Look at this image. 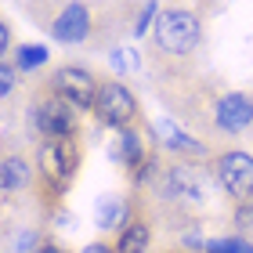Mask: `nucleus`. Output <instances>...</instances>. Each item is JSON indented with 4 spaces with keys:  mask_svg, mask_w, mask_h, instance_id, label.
<instances>
[{
    "mask_svg": "<svg viewBox=\"0 0 253 253\" xmlns=\"http://www.w3.org/2000/svg\"><path fill=\"white\" fill-rule=\"evenodd\" d=\"M37 253H62V250H37Z\"/></svg>",
    "mask_w": 253,
    "mask_h": 253,
    "instance_id": "obj_22",
    "label": "nucleus"
},
{
    "mask_svg": "<svg viewBox=\"0 0 253 253\" xmlns=\"http://www.w3.org/2000/svg\"><path fill=\"white\" fill-rule=\"evenodd\" d=\"M206 250L210 253H253V246L243 243V239H213V243H206Z\"/></svg>",
    "mask_w": 253,
    "mask_h": 253,
    "instance_id": "obj_16",
    "label": "nucleus"
},
{
    "mask_svg": "<svg viewBox=\"0 0 253 253\" xmlns=\"http://www.w3.org/2000/svg\"><path fill=\"white\" fill-rule=\"evenodd\" d=\"M156 40H159V47L170 51V54H188L195 43H199V22H195V15H188V11L170 7L156 22Z\"/></svg>",
    "mask_w": 253,
    "mask_h": 253,
    "instance_id": "obj_1",
    "label": "nucleus"
},
{
    "mask_svg": "<svg viewBox=\"0 0 253 253\" xmlns=\"http://www.w3.org/2000/svg\"><path fill=\"white\" fill-rule=\"evenodd\" d=\"M11 87H15V73H11V65H4V69H0V90L11 94Z\"/></svg>",
    "mask_w": 253,
    "mask_h": 253,
    "instance_id": "obj_19",
    "label": "nucleus"
},
{
    "mask_svg": "<svg viewBox=\"0 0 253 253\" xmlns=\"http://www.w3.org/2000/svg\"><path fill=\"white\" fill-rule=\"evenodd\" d=\"M148 250V224H130L120 239L116 253H145Z\"/></svg>",
    "mask_w": 253,
    "mask_h": 253,
    "instance_id": "obj_13",
    "label": "nucleus"
},
{
    "mask_svg": "<svg viewBox=\"0 0 253 253\" xmlns=\"http://www.w3.org/2000/svg\"><path fill=\"white\" fill-rule=\"evenodd\" d=\"M167 195L188 203V206H199V203H206V181L195 174V170L177 167V170H170V177H167Z\"/></svg>",
    "mask_w": 253,
    "mask_h": 253,
    "instance_id": "obj_8",
    "label": "nucleus"
},
{
    "mask_svg": "<svg viewBox=\"0 0 253 253\" xmlns=\"http://www.w3.org/2000/svg\"><path fill=\"white\" fill-rule=\"evenodd\" d=\"M84 253H112V250H109V246H98V243H94V246H87Z\"/></svg>",
    "mask_w": 253,
    "mask_h": 253,
    "instance_id": "obj_21",
    "label": "nucleus"
},
{
    "mask_svg": "<svg viewBox=\"0 0 253 253\" xmlns=\"http://www.w3.org/2000/svg\"><path fill=\"white\" fill-rule=\"evenodd\" d=\"M156 134H159V141H163L167 148H181V152H199V141H192V137L181 130L177 123H170V120H156Z\"/></svg>",
    "mask_w": 253,
    "mask_h": 253,
    "instance_id": "obj_12",
    "label": "nucleus"
},
{
    "mask_svg": "<svg viewBox=\"0 0 253 253\" xmlns=\"http://www.w3.org/2000/svg\"><path fill=\"white\" fill-rule=\"evenodd\" d=\"M217 177H221V185L232 192V195H250L253 192V159L246 152H228L221 156V163H217Z\"/></svg>",
    "mask_w": 253,
    "mask_h": 253,
    "instance_id": "obj_3",
    "label": "nucleus"
},
{
    "mask_svg": "<svg viewBox=\"0 0 253 253\" xmlns=\"http://www.w3.org/2000/svg\"><path fill=\"white\" fill-rule=\"evenodd\" d=\"M126 217V203L120 199V195H101V199L94 203V224L98 228H120Z\"/></svg>",
    "mask_w": 253,
    "mask_h": 253,
    "instance_id": "obj_10",
    "label": "nucleus"
},
{
    "mask_svg": "<svg viewBox=\"0 0 253 253\" xmlns=\"http://www.w3.org/2000/svg\"><path fill=\"white\" fill-rule=\"evenodd\" d=\"M26 177H29V167L22 163V159H15V156L4 159V174H0V185H4V192L26 185Z\"/></svg>",
    "mask_w": 253,
    "mask_h": 253,
    "instance_id": "obj_14",
    "label": "nucleus"
},
{
    "mask_svg": "<svg viewBox=\"0 0 253 253\" xmlns=\"http://www.w3.org/2000/svg\"><path fill=\"white\" fill-rule=\"evenodd\" d=\"M54 90H58V98H65L73 109H87L90 101H94V80H90L84 69H58L54 73Z\"/></svg>",
    "mask_w": 253,
    "mask_h": 253,
    "instance_id": "obj_4",
    "label": "nucleus"
},
{
    "mask_svg": "<svg viewBox=\"0 0 253 253\" xmlns=\"http://www.w3.org/2000/svg\"><path fill=\"white\" fill-rule=\"evenodd\" d=\"M54 40H62V43H80V40H87V33H90V15H87V7L84 4H65V11L58 18H54Z\"/></svg>",
    "mask_w": 253,
    "mask_h": 253,
    "instance_id": "obj_7",
    "label": "nucleus"
},
{
    "mask_svg": "<svg viewBox=\"0 0 253 253\" xmlns=\"http://www.w3.org/2000/svg\"><path fill=\"white\" fill-rule=\"evenodd\" d=\"M94 109L101 112V120L112 123V126H123V123L137 112L134 98H130V90H126L123 84H105V87H98Z\"/></svg>",
    "mask_w": 253,
    "mask_h": 253,
    "instance_id": "obj_2",
    "label": "nucleus"
},
{
    "mask_svg": "<svg viewBox=\"0 0 253 253\" xmlns=\"http://www.w3.org/2000/svg\"><path fill=\"white\" fill-rule=\"evenodd\" d=\"M253 120V101L246 94H224L217 101V126L221 130H243Z\"/></svg>",
    "mask_w": 253,
    "mask_h": 253,
    "instance_id": "obj_9",
    "label": "nucleus"
},
{
    "mask_svg": "<svg viewBox=\"0 0 253 253\" xmlns=\"http://www.w3.org/2000/svg\"><path fill=\"white\" fill-rule=\"evenodd\" d=\"M156 18V4H148L145 11H141V15H137V26H134V37H141V33L148 29V22H152Z\"/></svg>",
    "mask_w": 253,
    "mask_h": 253,
    "instance_id": "obj_18",
    "label": "nucleus"
},
{
    "mask_svg": "<svg viewBox=\"0 0 253 253\" xmlns=\"http://www.w3.org/2000/svg\"><path fill=\"white\" fill-rule=\"evenodd\" d=\"M47 62V47H40V43H26V47L18 51V65L22 69H40Z\"/></svg>",
    "mask_w": 253,
    "mask_h": 253,
    "instance_id": "obj_15",
    "label": "nucleus"
},
{
    "mask_svg": "<svg viewBox=\"0 0 253 253\" xmlns=\"http://www.w3.org/2000/svg\"><path fill=\"white\" fill-rule=\"evenodd\" d=\"M137 65H141V58H137L130 47H116L112 51V69H116V73H130V69H137Z\"/></svg>",
    "mask_w": 253,
    "mask_h": 253,
    "instance_id": "obj_17",
    "label": "nucleus"
},
{
    "mask_svg": "<svg viewBox=\"0 0 253 253\" xmlns=\"http://www.w3.org/2000/svg\"><path fill=\"white\" fill-rule=\"evenodd\" d=\"M33 243H37V235H33V232H22V235L15 239V250H33Z\"/></svg>",
    "mask_w": 253,
    "mask_h": 253,
    "instance_id": "obj_20",
    "label": "nucleus"
},
{
    "mask_svg": "<svg viewBox=\"0 0 253 253\" xmlns=\"http://www.w3.org/2000/svg\"><path fill=\"white\" fill-rule=\"evenodd\" d=\"M73 163H76V148H73V141H65V137H54V141H47L40 148V170L51 181H65Z\"/></svg>",
    "mask_w": 253,
    "mask_h": 253,
    "instance_id": "obj_6",
    "label": "nucleus"
},
{
    "mask_svg": "<svg viewBox=\"0 0 253 253\" xmlns=\"http://www.w3.org/2000/svg\"><path fill=\"white\" fill-rule=\"evenodd\" d=\"M37 126L51 141L54 137H69V130H73V105H69L65 98H47L37 109Z\"/></svg>",
    "mask_w": 253,
    "mask_h": 253,
    "instance_id": "obj_5",
    "label": "nucleus"
},
{
    "mask_svg": "<svg viewBox=\"0 0 253 253\" xmlns=\"http://www.w3.org/2000/svg\"><path fill=\"white\" fill-rule=\"evenodd\" d=\"M109 156L116 159V163H126V167H141V159H145L141 137H137V134H120V137H116V145L109 148Z\"/></svg>",
    "mask_w": 253,
    "mask_h": 253,
    "instance_id": "obj_11",
    "label": "nucleus"
}]
</instances>
